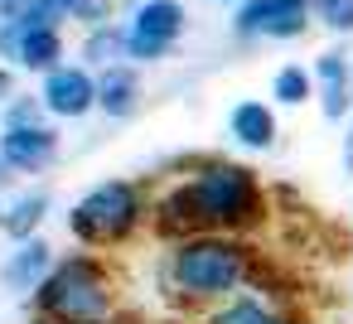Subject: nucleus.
<instances>
[{"instance_id": "nucleus-1", "label": "nucleus", "mask_w": 353, "mask_h": 324, "mask_svg": "<svg viewBox=\"0 0 353 324\" xmlns=\"http://www.w3.org/2000/svg\"><path fill=\"white\" fill-rule=\"evenodd\" d=\"M266 213V189L242 160H199L155 203V223L170 237L184 232H252Z\"/></svg>"}, {"instance_id": "nucleus-2", "label": "nucleus", "mask_w": 353, "mask_h": 324, "mask_svg": "<svg viewBox=\"0 0 353 324\" xmlns=\"http://www.w3.org/2000/svg\"><path fill=\"white\" fill-rule=\"evenodd\" d=\"M256 256L242 232H184L165 252V290L184 305H218L252 285Z\"/></svg>"}, {"instance_id": "nucleus-3", "label": "nucleus", "mask_w": 353, "mask_h": 324, "mask_svg": "<svg viewBox=\"0 0 353 324\" xmlns=\"http://www.w3.org/2000/svg\"><path fill=\"white\" fill-rule=\"evenodd\" d=\"M34 295H39V310L49 324H112V314H117L112 271L88 252L54 261V271L44 276V285Z\"/></svg>"}, {"instance_id": "nucleus-4", "label": "nucleus", "mask_w": 353, "mask_h": 324, "mask_svg": "<svg viewBox=\"0 0 353 324\" xmlns=\"http://www.w3.org/2000/svg\"><path fill=\"white\" fill-rule=\"evenodd\" d=\"M145 213L150 208H145L141 184H131V179H102V184H92L73 203L68 227H73V237L83 247H121V242H131L141 232Z\"/></svg>"}, {"instance_id": "nucleus-5", "label": "nucleus", "mask_w": 353, "mask_h": 324, "mask_svg": "<svg viewBox=\"0 0 353 324\" xmlns=\"http://www.w3.org/2000/svg\"><path fill=\"white\" fill-rule=\"evenodd\" d=\"M121 25H126L131 63H160L189 34V6H184V0H136Z\"/></svg>"}, {"instance_id": "nucleus-6", "label": "nucleus", "mask_w": 353, "mask_h": 324, "mask_svg": "<svg viewBox=\"0 0 353 324\" xmlns=\"http://www.w3.org/2000/svg\"><path fill=\"white\" fill-rule=\"evenodd\" d=\"M314 25V0H247L232 10V34L242 44H295Z\"/></svg>"}, {"instance_id": "nucleus-7", "label": "nucleus", "mask_w": 353, "mask_h": 324, "mask_svg": "<svg viewBox=\"0 0 353 324\" xmlns=\"http://www.w3.org/2000/svg\"><path fill=\"white\" fill-rule=\"evenodd\" d=\"M0 54L25 73H49L63 63V30L34 20H0Z\"/></svg>"}, {"instance_id": "nucleus-8", "label": "nucleus", "mask_w": 353, "mask_h": 324, "mask_svg": "<svg viewBox=\"0 0 353 324\" xmlns=\"http://www.w3.org/2000/svg\"><path fill=\"white\" fill-rule=\"evenodd\" d=\"M39 102L49 117H63V121H78L88 112H97V73L88 63H59L44 73V88H39Z\"/></svg>"}, {"instance_id": "nucleus-9", "label": "nucleus", "mask_w": 353, "mask_h": 324, "mask_svg": "<svg viewBox=\"0 0 353 324\" xmlns=\"http://www.w3.org/2000/svg\"><path fill=\"white\" fill-rule=\"evenodd\" d=\"M310 73H314L319 117L324 121H348V112H353V54L329 44L324 54L310 59Z\"/></svg>"}, {"instance_id": "nucleus-10", "label": "nucleus", "mask_w": 353, "mask_h": 324, "mask_svg": "<svg viewBox=\"0 0 353 324\" xmlns=\"http://www.w3.org/2000/svg\"><path fill=\"white\" fill-rule=\"evenodd\" d=\"M0 160L10 170H49L59 160V131L44 121H25V126H6L0 131Z\"/></svg>"}, {"instance_id": "nucleus-11", "label": "nucleus", "mask_w": 353, "mask_h": 324, "mask_svg": "<svg viewBox=\"0 0 353 324\" xmlns=\"http://www.w3.org/2000/svg\"><path fill=\"white\" fill-rule=\"evenodd\" d=\"M141 107H145V78H141V63L121 59V63H112V68L97 73V112H107L112 121H131Z\"/></svg>"}, {"instance_id": "nucleus-12", "label": "nucleus", "mask_w": 353, "mask_h": 324, "mask_svg": "<svg viewBox=\"0 0 353 324\" xmlns=\"http://www.w3.org/2000/svg\"><path fill=\"white\" fill-rule=\"evenodd\" d=\"M228 136H232V145H242V150H271L276 145V136H281V117H276V102H261V97H242V102H232V112H228Z\"/></svg>"}, {"instance_id": "nucleus-13", "label": "nucleus", "mask_w": 353, "mask_h": 324, "mask_svg": "<svg viewBox=\"0 0 353 324\" xmlns=\"http://www.w3.org/2000/svg\"><path fill=\"white\" fill-rule=\"evenodd\" d=\"M54 271V247L44 237H20V247L6 256V266H0V281H6V290L15 295H30L44 285V276Z\"/></svg>"}, {"instance_id": "nucleus-14", "label": "nucleus", "mask_w": 353, "mask_h": 324, "mask_svg": "<svg viewBox=\"0 0 353 324\" xmlns=\"http://www.w3.org/2000/svg\"><path fill=\"white\" fill-rule=\"evenodd\" d=\"M199 324H295V319H290L281 305H271V300H261V295H252V290H237V295L208 305V314H203Z\"/></svg>"}, {"instance_id": "nucleus-15", "label": "nucleus", "mask_w": 353, "mask_h": 324, "mask_svg": "<svg viewBox=\"0 0 353 324\" xmlns=\"http://www.w3.org/2000/svg\"><path fill=\"white\" fill-rule=\"evenodd\" d=\"M121 59H131V54H126V25L107 20V25H92V30L83 34V63H88L92 73H102V68H112V63H121Z\"/></svg>"}, {"instance_id": "nucleus-16", "label": "nucleus", "mask_w": 353, "mask_h": 324, "mask_svg": "<svg viewBox=\"0 0 353 324\" xmlns=\"http://www.w3.org/2000/svg\"><path fill=\"white\" fill-rule=\"evenodd\" d=\"M314 97V73L310 63H281L271 73V102L276 107H305Z\"/></svg>"}, {"instance_id": "nucleus-17", "label": "nucleus", "mask_w": 353, "mask_h": 324, "mask_svg": "<svg viewBox=\"0 0 353 324\" xmlns=\"http://www.w3.org/2000/svg\"><path fill=\"white\" fill-rule=\"evenodd\" d=\"M44 213H49V194H25V199H15L10 208H6V218H0V227H6L15 242L20 237H34V227L44 223Z\"/></svg>"}, {"instance_id": "nucleus-18", "label": "nucleus", "mask_w": 353, "mask_h": 324, "mask_svg": "<svg viewBox=\"0 0 353 324\" xmlns=\"http://www.w3.org/2000/svg\"><path fill=\"white\" fill-rule=\"evenodd\" d=\"M314 25L334 39H353V0H314Z\"/></svg>"}, {"instance_id": "nucleus-19", "label": "nucleus", "mask_w": 353, "mask_h": 324, "mask_svg": "<svg viewBox=\"0 0 353 324\" xmlns=\"http://www.w3.org/2000/svg\"><path fill=\"white\" fill-rule=\"evenodd\" d=\"M339 160H343V174H353V112L343 121V150H339Z\"/></svg>"}, {"instance_id": "nucleus-20", "label": "nucleus", "mask_w": 353, "mask_h": 324, "mask_svg": "<svg viewBox=\"0 0 353 324\" xmlns=\"http://www.w3.org/2000/svg\"><path fill=\"white\" fill-rule=\"evenodd\" d=\"M34 6V0H0V15H6V20H15V15H25Z\"/></svg>"}, {"instance_id": "nucleus-21", "label": "nucleus", "mask_w": 353, "mask_h": 324, "mask_svg": "<svg viewBox=\"0 0 353 324\" xmlns=\"http://www.w3.org/2000/svg\"><path fill=\"white\" fill-rule=\"evenodd\" d=\"M0 102H10V73H0Z\"/></svg>"}, {"instance_id": "nucleus-22", "label": "nucleus", "mask_w": 353, "mask_h": 324, "mask_svg": "<svg viewBox=\"0 0 353 324\" xmlns=\"http://www.w3.org/2000/svg\"><path fill=\"white\" fill-rule=\"evenodd\" d=\"M213 6H228V10H237V6H247V0H213Z\"/></svg>"}, {"instance_id": "nucleus-23", "label": "nucleus", "mask_w": 353, "mask_h": 324, "mask_svg": "<svg viewBox=\"0 0 353 324\" xmlns=\"http://www.w3.org/2000/svg\"><path fill=\"white\" fill-rule=\"evenodd\" d=\"M0 165H6V160H0Z\"/></svg>"}]
</instances>
